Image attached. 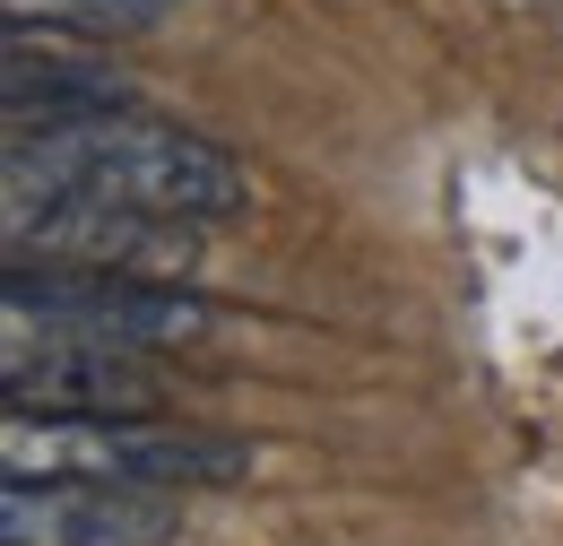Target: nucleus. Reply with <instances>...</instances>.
<instances>
[{
  "label": "nucleus",
  "mask_w": 563,
  "mask_h": 546,
  "mask_svg": "<svg viewBox=\"0 0 563 546\" xmlns=\"http://www.w3.org/2000/svg\"><path fill=\"white\" fill-rule=\"evenodd\" d=\"M70 26V35H140L147 0H9V26Z\"/></svg>",
  "instance_id": "6e6552de"
},
{
  "label": "nucleus",
  "mask_w": 563,
  "mask_h": 546,
  "mask_svg": "<svg viewBox=\"0 0 563 546\" xmlns=\"http://www.w3.org/2000/svg\"><path fill=\"white\" fill-rule=\"evenodd\" d=\"M9 313L113 347H174L209 330L200 295L165 286V277H96V270H35V261H9Z\"/></svg>",
  "instance_id": "f03ea898"
},
{
  "label": "nucleus",
  "mask_w": 563,
  "mask_h": 546,
  "mask_svg": "<svg viewBox=\"0 0 563 546\" xmlns=\"http://www.w3.org/2000/svg\"><path fill=\"white\" fill-rule=\"evenodd\" d=\"M252 469V451L243 443H209V434H174V425H140L131 416V434H122V478L131 485H165V494H183V485H225Z\"/></svg>",
  "instance_id": "423d86ee"
},
{
  "label": "nucleus",
  "mask_w": 563,
  "mask_h": 546,
  "mask_svg": "<svg viewBox=\"0 0 563 546\" xmlns=\"http://www.w3.org/2000/svg\"><path fill=\"white\" fill-rule=\"evenodd\" d=\"M0 382H9V408H62V416H147L156 408L131 347L78 339V330H44V347L26 330H9Z\"/></svg>",
  "instance_id": "39448f33"
},
{
  "label": "nucleus",
  "mask_w": 563,
  "mask_h": 546,
  "mask_svg": "<svg viewBox=\"0 0 563 546\" xmlns=\"http://www.w3.org/2000/svg\"><path fill=\"white\" fill-rule=\"evenodd\" d=\"M44 105V122H70V113H113L122 105V87L104 78V69H87V62H35V44L26 35H9V113L26 122Z\"/></svg>",
  "instance_id": "0eeeda50"
},
{
  "label": "nucleus",
  "mask_w": 563,
  "mask_h": 546,
  "mask_svg": "<svg viewBox=\"0 0 563 546\" xmlns=\"http://www.w3.org/2000/svg\"><path fill=\"white\" fill-rule=\"evenodd\" d=\"M165 529H174L165 485H122V478L26 485V478H9V494H0V546H156Z\"/></svg>",
  "instance_id": "20e7f679"
},
{
  "label": "nucleus",
  "mask_w": 563,
  "mask_h": 546,
  "mask_svg": "<svg viewBox=\"0 0 563 546\" xmlns=\"http://www.w3.org/2000/svg\"><path fill=\"white\" fill-rule=\"evenodd\" d=\"M122 200L147 217H183V226H209L243 208V165L209 148L191 131H165L140 122L131 105L113 113H70V122H26L9 139V217L44 200Z\"/></svg>",
  "instance_id": "f257e3e1"
},
{
  "label": "nucleus",
  "mask_w": 563,
  "mask_h": 546,
  "mask_svg": "<svg viewBox=\"0 0 563 546\" xmlns=\"http://www.w3.org/2000/svg\"><path fill=\"white\" fill-rule=\"evenodd\" d=\"M9 261H44V270H96V277H183L191 270V226L183 217H147L122 200H44L9 217Z\"/></svg>",
  "instance_id": "7ed1b4c3"
}]
</instances>
